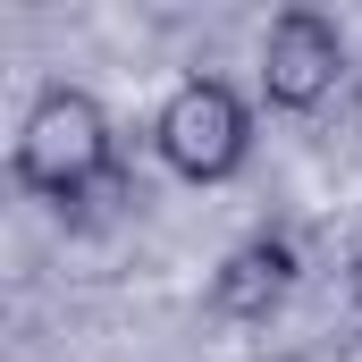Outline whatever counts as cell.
<instances>
[{
	"mask_svg": "<svg viewBox=\"0 0 362 362\" xmlns=\"http://www.w3.org/2000/svg\"><path fill=\"white\" fill-rule=\"evenodd\" d=\"M152 144H160V160L194 185H219L245 169V144H253V118H245V101L219 85V76H185L169 101H160V118H152Z\"/></svg>",
	"mask_w": 362,
	"mask_h": 362,
	"instance_id": "obj_2",
	"label": "cell"
},
{
	"mask_svg": "<svg viewBox=\"0 0 362 362\" xmlns=\"http://www.w3.org/2000/svg\"><path fill=\"white\" fill-rule=\"evenodd\" d=\"M346 76V34L320 8H286L262 34V101L270 110H320Z\"/></svg>",
	"mask_w": 362,
	"mask_h": 362,
	"instance_id": "obj_3",
	"label": "cell"
},
{
	"mask_svg": "<svg viewBox=\"0 0 362 362\" xmlns=\"http://www.w3.org/2000/svg\"><path fill=\"white\" fill-rule=\"evenodd\" d=\"M354 295H362V236H354Z\"/></svg>",
	"mask_w": 362,
	"mask_h": 362,
	"instance_id": "obj_5",
	"label": "cell"
},
{
	"mask_svg": "<svg viewBox=\"0 0 362 362\" xmlns=\"http://www.w3.org/2000/svg\"><path fill=\"white\" fill-rule=\"evenodd\" d=\"M17 177L34 194H51V202H85V194L110 185V118H101L93 93L51 85L25 110V127H17Z\"/></svg>",
	"mask_w": 362,
	"mask_h": 362,
	"instance_id": "obj_1",
	"label": "cell"
},
{
	"mask_svg": "<svg viewBox=\"0 0 362 362\" xmlns=\"http://www.w3.org/2000/svg\"><path fill=\"white\" fill-rule=\"evenodd\" d=\"M286 286H295V236H245L211 278V303L228 320H270L286 303Z\"/></svg>",
	"mask_w": 362,
	"mask_h": 362,
	"instance_id": "obj_4",
	"label": "cell"
}]
</instances>
